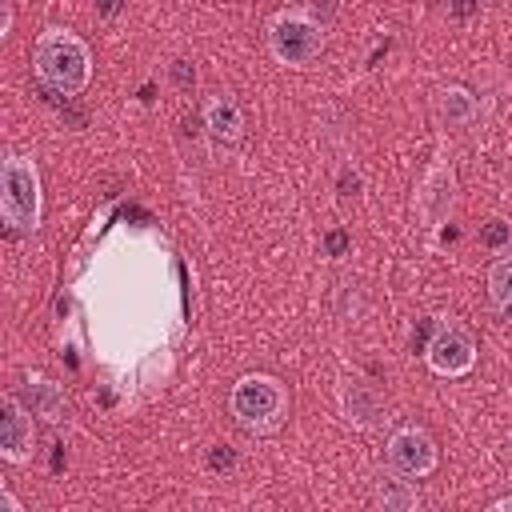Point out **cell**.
Segmentation results:
<instances>
[{
    "mask_svg": "<svg viewBox=\"0 0 512 512\" xmlns=\"http://www.w3.org/2000/svg\"><path fill=\"white\" fill-rule=\"evenodd\" d=\"M0 208L4 224L16 232H32L40 220V180L28 156H8L0 168Z\"/></svg>",
    "mask_w": 512,
    "mask_h": 512,
    "instance_id": "2",
    "label": "cell"
},
{
    "mask_svg": "<svg viewBox=\"0 0 512 512\" xmlns=\"http://www.w3.org/2000/svg\"><path fill=\"white\" fill-rule=\"evenodd\" d=\"M208 464H212L216 472H228V468H236V452H232V448H212Z\"/></svg>",
    "mask_w": 512,
    "mask_h": 512,
    "instance_id": "16",
    "label": "cell"
},
{
    "mask_svg": "<svg viewBox=\"0 0 512 512\" xmlns=\"http://www.w3.org/2000/svg\"><path fill=\"white\" fill-rule=\"evenodd\" d=\"M172 76H176L180 88H192V84H196V68H192L188 60H176V64H172Z\"/></svg>",
    "mask_w": 512,
    "mask_h": 512,
    "instance_id": "17",
    "label": "cell"
},
{
    "mask_svg": "<svg viewBox=\"0 0 512 512\" xmlns=\"http://www.w3.org/2000/svg\"><path fill=\"white\" fill-rule=\"evenodd\" d=\"M420 204H424V216H428V220H440V216L448 212V204H452V176H448V172H432V180H428Z\"/></svg>",
    "mask_w": 512,
    "mask_h": 512,
    "instance_id": "12",
    "label": "cell"
},
{
    "mask_svg": "<svg viewBox=\"0 0 512 512\" xmlns=\"http://www.w3.org/2000/svg\"><path fill=\"white\" fill-rule=\"evenodd\" d=\"M488 292H492V300H496L500 308L512 300V256H504V260L492 264V272H488Z\"/></svg>",
    "mask_w": 512,
    "mask_h": 512,
    "instance_id": "14",
    "label": "cell"
},
{
    "mask_svg": "<svg viewBox=\"0 0 512 512\" xmlns=\"http://www.w3.org/2000/svg\"><path fill=\"white\" fill-rule=\"evenodd\" d=\"M0 448L8 460H24L32 448V416L20 408L16 396H4L0 404Z\"/></svg>",
    "mask_w": 512,
    "mask_h": 512,
    "instance_id": "7",
    "label": "cell"
},
{
    "mask_svg": "<svg viewBox=\"0 0 512 512\" xmlns=\"http://www.w3.org/2000/svg\"><path fill=\"white\" fill-rule=\"evenodd\" d=\"M36 76L56 92H80L88 84V48L60 28H48L32 48Z\"/></svg>",
    "mask_w": 512,
    "mask_h": 512,
    "instance_id": "1",
    "label": "cell"
},
{
    "mask_svg": "<svg viewBox=\"0 0 512 512\" xmlns=\"http://www.w3.org/2000/svg\"><path fill=\"white\" fill-rule=\"evenodd\" d=\"M500 312H504V320H512V300H508V304H504Z\"/></svg>",
    "mask_w": 512,
    "mask_h": 512,
    "instance_id": "21",
    "label": "cell"
},
{
    "mask_svg": "<svg viewBox=\"0 0 512 512\" xmlns=\"http://www.w3.org/2000/svg\"><path fill=\"white\" fill-rule=\"evenodd\" d=\"M324 248H328V256H340V252L348 248V232H340V228L328 232V236H324Z\"/></svg>",
    "mask_w": 512,
    "mask_h": 512,
    "instance_id": "18",
    "label": "cell"
},
{
    "mask_svg": "<svg viewBox=\"0 0 512 512\" xmlns=\"http://www.w3.org/2000/svg\"><path fill=\"white\" fill-rule=\"evenodd\" d=\"M472 112H476V104H472V96H468L464 88H448V92H440V116H444L448 124H464Z\"/></svg>",
    "mask_w": 512,
    "mask_h": 512,
    "instance_id": "13",
    "label": "cell"
},
{
    "mask_svg": "<svg viewBox=\"0 0 512 512\" xmlns=\"http://www.w3.org/2000/svg\"><path fill=\"white\" fill-rule=\"evenodd\" d=\"M476 360V348H472V336L456 324H444L432 332L428 340V364L440 372V376H464Z\"/></svg>",
    "mask_w": 512,
    "mask_h": 512,
    "instance_id": "5",
    "label": "cell"
},
{
    "mask_svg": "<svg viewBox=\"0 0 512 512\" xmlns=\"http://www.w3.org/2000/svg\"><path fill=\"white\" fill-rule=\"evenodd\" d=\"M376 504H380V512H412L416 496H412L408 480H400V476H376Z\"/></svg>",
    "mask_w": 512,
    "mask_h": 512,
    "instance_id": "11",
    "label": "cell"
},
{
    "mask_svg": "<svg viewBox=\"0 0 512 512\" xmlns=\"http://www.w3.org/2000/svg\"><path fill=\"white\" fill-rule=\"evenodd\" d=\"M232 412L248 432H272L288 412V396L276 376H244L232 388Z\"/></svg>",
    "mask_w": 512,
    "mask_h": 512,
    "instance_id": "3",
    "label": "cell"
},
{
    "mask_svg": "<svg viewBox=\"0 0 512 512\" xmlns=\"http://www.w3.org/2000/svg\"><path fill=\"white\" fill-rule=\"evenodd\" d=\"M204 128H208V136L216 144H236L244 136V116H240L236 100L232 96H216L208 104V112H204Z\"/></svg>",
    "mask_w": 512,
    "mask_h": 512,
    "instance_id": "8",
    "label": "cell"
},
{
    "mask_svg": "<svg viewBox=\"0 0 512 512\" xmlns=\"http://www.w3.org/2000/svg\"><path fill=\"white\" fill-rule=\"evenodd\" d=\"M0 512H20V504H16V496H12V492H4V496H0Z\"/></svg>",
    "mask_w": 512,
    "mask_h": 512,
    "instance_id": "19",
    "label": "cell"
},
{
    "mask_svg": "<svg viewBox=\"0 0 512 512\" xmlns=\"http://www.w3.org/2000/svg\"><path fill=\"white\" fill-rule=\"evenodd\" d=\"M24 396H28V408H32L36 416H44V420H60V416H64V392H60L56 384H48V380H28Z\"/></svg>",
    "mask_w": 512,
    "mask_h": 512,
    "instance_id": "10",
    "label": "cell"
},
{
    "mask_svg": "<svg viewBox=\"0 0 512 512\" xmlns=\"http://www.w3.org/2000/svg\"><path fill=\"white\" fill-rule=\"evenodd\" d=\"M388 460L404 472V476H428L436 468V444L428 440V432L420 428H400L388 440Z\"/></svg>",
    "mask_w": 512,
    "mask_h": 512,
    "instance_id": "6",
    "label": "cell"
},
{
    "mask_svg": "<svg viewBox=\"0 0 512 512\" xmlns=\"http://www.w3.org/2000/svg\"><path fill=\"white\" fill-rule=\"evenodd\" d=\"M344 412H348V420H356V424L372 428V424H380V416H384V404H380V396H376L368 384L352 380V384L344 388Z\"/></svg>",
    "mask_w": 512,
    "mask_h": 512,
    "instance_id": "9",
    "label": "cell"
},
{
    "mask_svg": "<svg viewBox=\"0 0 512 512\" xmlns=\"http://www.w3.org/2000/svg\"><path fill=\"white\" fill-rule=\"evenodd\" d=\"M488 512H512V500H496Z\"/></svg>",
    "mask_w": 512,
    "mask_h": 512,
    "instance_id": "20",
    "label": "cell"
},
{
    "mask_svg": "<svg viewBox=\"0 0 512 512\" xmlns=\"http://www.w3.org/2000/svg\"><path fill=\"white\" fill-rule=\"evenodd\" d=\"M272 52L284 64H308L320 56V28L308 16H280L272 24Z\"/></svg>",
    "mask_w": 512,
    "mask_h": 512,
    "instance_id": "4",
    "label": "cell"
},
{
    "mask_svg": "<svg viewBox=\"0 0 512 512\" xmlns=\"http://www.w3.org/2000/svg\"><path fill=\"white\" fill-rule=\"evenodd\" d=\"M508 236H512V232H508V224H500V220H492V224L480 232V240H484L488 248H500V244H508Z\"/></svg>",
    "mask_w": 512,
    "mask_h": 512,
    "instance_id": "15",
    "label": "cell"
}]
</instances>
